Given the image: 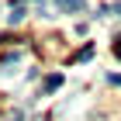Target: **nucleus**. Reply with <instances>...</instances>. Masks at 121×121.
I'll return each instance as SVG.
<instances>
[{"instance_id": "20e7f679", "label": "nucleus", "mask_w": 121, "mask_h": 121, "mask_svg": "<svg viewBox=\"0 0 121 121\" xmlns=\"http://www.w3.org/2000/svg\"><path fill=\"white\" fill-rule=\"evenodd\" d=\"M111 48H114V56H118V59H121V38H118V42H114V45H111Z\"/></svg>"}, {"instance_id": "f03ea898", "label": "nucleus", "mask_w": 121, "mask_h": 121, "mask_svg": "<svg viewBox=\"0 0 121 121\" xmlns=\"http://www.w3.org/2000/svg\"><path fill=\"white\" fill-rule=\"evenodd\" d=\"M59 86H62V76H48V80H45V90H59Z\"/></svg>"}, {"instance_id": "7ed1b4c3", "label": "nucleus", "mask_w": 121, "mask_h": 121, "mask_svg": "<svg viewBox=\"0 0 121 121\" xmlns=\"http://www.w3.org/2000/svg\"><path fill=\"white\" fill-rule=\"evenodd\" d=\"M107 83H111V86H121V76H118V73H111V76H107Z\"/></svg>"}, {"instance_id": "f257e3e1", "label": "nucleus", "mask_w": 121, "mask_h": 121, "mask_svg": "<svg viewBox=\"0 0 121 121\" xmlns=\"http://www.w3.org/2000/svg\"><path fill=\"white\" fill-rule=\"evenodd\" d=\"M56 7L62 10V14H76V10L86 7V0H56Z\"/></svg>"}]
</instances>
